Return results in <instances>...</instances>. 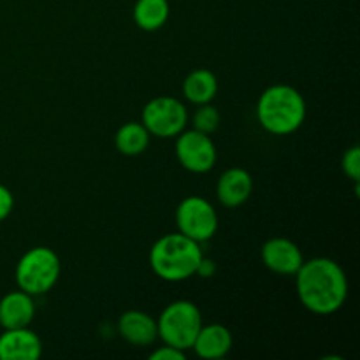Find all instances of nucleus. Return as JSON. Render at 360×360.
<instances>
[{
	"instance_id": "1",
	"label": "nucleus",
	"mask_w": 360,
	"mask_h": 360,
	"mask_svg": "<svg viewBox=\"0 0 360 360\" xmlns=\"http://www.w3.org/2000/svg\"><path fill=\"white\" fill-rule=\"evenodd\" d=\"M295 276L301 304L315 315H334L348 299V278L343 267L327 257L302 262Z\"/></svg>"
},
{
	"instance_id": "2",
	"label": "nucleus",
	"mask_w": 360,
	"mask_h": 360,
	"mask_svg": "<svg viewBox=\"0 0 360 360\" xmlns=\"http://www.w3.org/2000/svg\"><path fill=\"white\" fill-rule=\"evenodd\" d=\"M306 101L290 84H273L262 91L257 102V120L273 136H290L306 120Z\"/></svg>"
},
{
	"instance_id": "3",
	"label": "nucleus",
	"mask_w": 360,
	"mask_h": 360,
	"mask_svg": "<svg viewBox=\"0 0 360 360\" xmlns=\"http://www.w3.org/2000/svg\"><path fill=\"white\" fill-rule=\"evenodd\" d=\"M204 253L200 243L181 232H171L155 241L150 250V266L160 280L178 283L195 276Z\"/></svg>"
},
{
	"instance_id": "4",
	"label": "nucleus",
	"mask_w": 360,
	"mask_h": 360,
	"mask_svg": "<svg viewBox=\"0 0 360 360\" xmlns=\"http://www.w3.org/2000/svg\"><path fill=\"white\" fill-rule=\"evenodd\" d=\"M60 273L62 266L58 255L48 246H34L18 260L14 278L20 290L27 292L32 297H39L53 290Z\"/></svg>"
},
{
	"instance_id": "5",
	"label": "nucleus",
	"mask_w": 360,
	"mask_h": 360,
	"mask_svg": "<svg viewBox=\"0 0 360 360\" xmlns=\"http://www.w3.org/2000/svg\"><path fill=\"white\" fill-rule=\"evenodd\" d=\"M202 315L192 301H174L157 319L158 338L164 345L178 350H192L197 333L202 327Z\"/></svg>"
},
{
	"instance_id": "6",
	"label": "nucleus",
	"mask_w": 360,
	"mask_h": 360,
	"mask_svg": "<svg viewBox=\"0 0 360 360\" xmlns=\"http://www.w3.org/2000/svg\"><path fill=\"white\" fill-rule=\"evenodd\" d=\"M141 123L146 127L150 136L171 139L181 134L188 123V111L185 104L176 97L162 95L148 102L141 112Z\"/></svg>"
},
{
	"instance_id": "7",
	"label": "nucleus",
	"mask_w": 360,
	"mask_h": 360,
	"mask_svg": "<svg viewBox=\"0 0 360 360\" xmlns=\"http://www.w3.org/2000/svg\"><path fill=\"white\" fill-rule=\"evenodd\" d=\"M176 225L178 232L193 241H210L218 231L217 210L204 197L190 195L183 199L176 210Z\"/></svg>"
},
{
	"instance_id": "8",
	"label": "nucleus",
	"mask_w": 360,
	"mask_h": 360,
	"mask_svg": "<svg viewBox=\"0 0 360 360\" xmlns=\"http://www.w3.org/2000/svg\"><path fill=\"white\" fill-rule=\"evenodd\" d=\"M176 139V157L183 169L193 174L210 172L217 164V146L207 134L199 130H183Z\"/></svg>"
},
{
	"instance_id": "9",
	"label": "nucleus",
	"mask_w": 360,
	"mask_h": 360,
	"mask_svg": "<svg viewBox=\"0 0 360 360\" xmlns=\"http://www.w3.org/2000/svg\"><path fill=\"white\" fill-rule=\"evenodd\" d=\"M262 262L271 273L280 276H294L304 262L301 248L287 238H271L260 250Z\"/></svg>"
},
{
	"instance_id": "10",
	"label": "nucleus",
	"mask_w": 360,
	"mask_h": 360,
	"mask_svg": "<svg viewBox=\"0 0 360 360\" xmlns=\"http://www.w3.org/2000/svg\"><path fill=\"white\" fill-rule=\"evenodd\" d=\"M41 355V338L28 327L4 329L0 334V360H37Z\"/></svg>"
},
{
	"instance_id": "11",
	"label": "nucleus",
	"mask_w": 360,
	"mask_h": 360,
	"mask_svg": "<svg viewBox=\"0 0 360 360\" xmlns=\"http://www.w3.org/2000/svg\"><path fill=\"white\" fill-rule=\"evenodd\" d=\"M253 192V178L248 171L241 167L227 169L220 176L217 185V197L221 206L239 207L250 199Z\"/></svg>"
},
{
	"instance_id": "12",
	"label": "nucleus",
	"mask_w": 360,
	"mask_h": 360,
	"mask_svg": "<svg viewBox=\"0 0 360 360\" xmlns=\"http://www.w3.org/2000/svg\"><path fill=\"white\" fill-rule=\"evenodd\" d=\"M232 347H234V338L227 327L221 323H210V326L202 323L192 345V350L195 352L197 357L204 360H218L229 355Z\"/></svg>"
},
{
	"instance_id": "13",
	"label": "nucleus",
	"mask_w": 360,
	"mask_h": 360,
	"mask_svg": "<svg viewBox=\"0 0 360 360\" xmlns=\"http://www.w3.org/2000/svg\"><path fill=\"white\" fill-rule=\"evenodd\" d=\"M118 333L132 347H150L158 340L157 320L144 311L130 309L118 320Z\"/></svg>"
},
{
	"instance_id": "14",
	"label": "nucleus",
	"mask_w": 360,
	"mask_h": 360,
	"mask_svg": "<svg viewBox=\"0 0 360 360\" xmlns=\"http://www.w3.org/2000/svg\"><path fill=\"white\" fill-rule=\"evenodd\" d=\"M35 316V302L30 294L14 290L0 299V327L2 329H20L28 327Z\"/></svg>"
},
{
	"instance_id": "15",
	"label": "nucleus",
	"mask_w": 360,
	"mask_h": 360,
	"mask_svg": "<svg viewBox=\"0 0 360 360\" xmlns=\"http://www.w3.org/2000/svg\"><path fill=\"white\" fill-rule=\"evenodd\" d=\"M218 94V79L211 70L195 69L183 81V95L195 105L210 104Z\"/></svg>"
},
{
	"instance_id": "16",
	"label": "nucleus",
	"mask_w": 360,
	"mask_h": 360,
	"mask_svg": "<svg viewBox=\"0 0 360 360\" xmlns=\"http://www.w3.org/2000/svg\"><path fill=\"white\" fill-rule=\"evenodd\" d=\"M134 21L144 32L160 30L169 20V0H137L134 6Z\"/></svg>"
},
{
	"instance_id": "17",
	"label": "nucleus",
	"mask_w": 360,
	"mask_h": 360,
	"mask_svg": "<svg viewBox=\"0 0 360 360\" xmlns=\"http://www.w3.org/2000/svg\"><path fill=\"white\" fill-rule=\"evenodd\" d=\"M150 132L143 123L129 122L120 127L115 134V146L116 150L127 157H137L144 153L150 146Z\"/></svg>"
},
{
	"instance_id": "18",
	"label": "nucleus",
	"mask_w": 360,
	"mask_h": 360,
	"mask_svg": "<svg viewBox=\"0 0 360 360\" xmlns=\"http://www.w3.org/2000/svg\"><path fill=\"white\" fill-rule=\"evenodd\" d=\"M192 122L193 129L211 136V134L217 132L218 127H220V111H218L214 105H211V102L210 104H202L197 108L195 112H193Z\"/></svg>"
},
{
	"instance_id": "19",
	"label": "nucleus",
	"mask_w": 360,
	"mask_h": 360,
	"mask_svg": "<svg viewBox=\"0 0 360 360\" xmlns=\"http://www.w3.org/2000/svg\"><path fill=\"white\" fill-rule=\"evenodd\" d=\"M341 169H343L345 174L355 183V186H359L360 183V148L352 146L350 150L345 151L343 160H341Z\"/></svg>"
},
{
	"instance_id": "20",
	"label": "nucleus",
	"mask_w": 360,
	"mask_h": 360,
	"mask_svg": "<svg viewBox=\"0 0 360 360\" xmlns=\"http://www.w3.org/2000/svg\"><path fill=\"white\" fill-rule=\"evenodd\" d=\"M186 355L183 350H178L174 347H169V345H164V347H158L153 354H150V360H185Z\"/></svg>"
},
{
	"instance_id": "21",
	"label": "nucleus",
	"mask_w": 360,
	"mask_h": 360,
	"mask_svg": "<svg viewBox=\"0 0 360 360\" xmlns=\"http://www.w3.org/2000/svg\"><path fill=\"white\" fill-rule=\"evenodd\" d=\"M14 210V197L7 186L0 185V221L6 220Z\"/></svg>"
},
{
	"instance_id": "22",
	"label": "nucleus",
	"mask_w": 360,
	"mask_h": 360,
	"mask_svg": "<svg viewBox=\"0 0 360 360\" xmlns=\"http://www.w3.org/2000/svg\"><path fill=\"white\" fill-rule=\"evenodd\" d=\"M214 271H217V264H214L211 259H206V257H202L199 267H197V274H199V276H202V278H211L214 274Z\"/></svg>"
}]
</instances>
